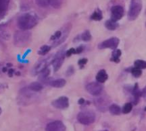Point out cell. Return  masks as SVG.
<instances>
[{
  "instance_id": "cell-1",
  "label": "cell",
  "mask_w": 146,
  "mask_h": 131,
  "mask_svg": "<svg viewBox=\"0 0 146 131\" xmlns=\"http://www.w3.org/2000/svg\"><path fill=\"white\" fill-rule=\"evenodd\" d=\"M37 24V19L31 14H25L18 18L17 25L22 30H30Z\"/></svg>"
},
{
  "instance_id": "cell-2",
  "label": "cell",
  "mask_w": 146,
  "mask_h": 131,
  "mask_svg": "<svg viewBox=\"0 0 146 131\" xmlns=\"http://www.w3.org/2000/svg\"><path fill=\"white\" fill-rule=\"evenodd\" d=\"M142 7H143V3L141 0H131L129 12H128V19L130 21L136 20L141 13Z\"/></svg>"
},
{
  "instance_id": "cell-3",
  "label": "cell",
  "mask_w": 146,
  "mask_h": 131,
  "mask_svg": "<svg viewBox=\"0 0 146 131\" xmlns=\"http://www.w3.org/2000/svg\"><path fill=\"white\" fill-rule=\"evenodd\" d=\"M31 38V34L27 30H19L14 34V45L19 47H23L28 45Z\"/></svg>"
},
{
  "instance_id": "cell-4",
  "label": "cell",
  "mask_w": 146,
  "mask_h": 131,
  "mask_svg": "<svg viewBox=\"0 0 146 131\" xmlns=\"http://www.w3.org/2000/svg\"><path fill=\"white\" fill-rule=\"evenodd\" d=\"M77 120L84 125H89L96 121V115L91 110H83L78 114Z\"/></svg>"
},
{
  "instance_id": "cell-5",
  "label": "cell",
  "mask_w": 146,
  "mask_h": 131,
  "mask_svg": "<svg viewBox=\"0 0 146 131\" xmlns=\"http://www.w3.org/2000/svg\"><path fill=\"white\" fill-rule=\"evenodd\" d=\"M55 55L49 56L47 58L41 60L38 62L35 65L33 69V73L34 75H37L41 73L42 71L46 69L47 68H48V66L51 64H52L53 61H54Z\"/></svg>"
},
{
  "instance_id": "cell-6",
  "label": "cell",
  "mask_w": 146,
  "mask_h": 131,
  "mask_svg": "<svg viewBox=\"0 0 146 131\" xmlns=\"http://www.w3.org/2000/svg\"><path fill=\"white\" fill-rule=\"evenodd\" d=\"M120 40L117 37H112L110 39L106 40V41H103L98 45V48L100 49L104 48H111L114 50L117 48L119 44Z\"/></svg>"
},
{
  "instance_id": "cell-7",
  "label": "cell",
  "mask_w": 146,
  "mask_h": 131,
  "mask_svg": "<svg viewBox=\"0 0 146 131\" xmlns=\"http://www.w3.org/2000/svg\"><path fill=\"white\" fill-rule=\"evenodd\" d=\"M66 56V52L64 49L60 50L57 54H55V57L53 61V67H54V71H57L59 70V69L62 65L64 61V58Z\"/></svg>"
},
{
  "instance_id": "cell-8",
  "label": "cell",
  "mask_w": 146,
  "mask_h": 131,
  "mask_svg": "<svg viewBox=\"0 0 146 131\" xmlns=\"http://www.w3.org/2000/svg\"><path fill=\"white\" fill-rule=\"evenodd\" d=\"M86 90L91 95L98 96L102 94L103 87L99 82H91L87 85Z\"/></svg>"
},
{
  "instance_id": "cell-9",
  "label": "cell",
  "mask_w": 146,
  "mask_h": 131,
  "mask_svg": "<svg viewBox=\"0 0 146 131\" xmlns=\"http://www.w3.org/2000/svg\"><path fill=\"white\" fill-rule=\"evenodd\" d=\"M125 14V10L123 6L117 5L111 8V20L117 22L122 19Z\"/></svg>"
},
{
  "instance_id": "cell-10",
  "label": "cell",
  "mask_w": 146,
  "mask_h": 131,
  "mask_svg": "<svg viewBox=\"0 0 146 131\" xmlns=\"http://www.w3.org/2000/svg\"><path fill=\"white\" fill-rule=\"evenodd\" d=\"M52 104L54 108L60 110H64L69 106L68 98L66 96H62L53 101Z\"/></svg>"
},
{
  "instance_id": "cell-11",
  "label": "cell",
  "mask_w": 146,
  "mask_h": 131,
  "mask_svg": "<svg viewBox=\"0 0 146 131\" xmlns=\"http://www.w3.org/2000/svg\"><path fill=\"white\" fill-rule=\"evenodd\" d=\"M46 131H66V126L62 122L56 121L47 124Z\"/></svg>"
},
{
  "instance_id": "cell-12",
  "label": "cell",
  "mask_w": 146,
  "mask_h": 131,
  "mask_svg": "<svg viewBox=\"0 0 146 131\" xmlns=\"http://www.w3.org/2000/svg\"><path fill=\"white\" fill-rule=\"evenodd\" d=\"M109 102L110 101L108 100L104 97H100L95 100L96 106L98 108V110L102 112H105L108 108L109 109Z\"/></svg>"
},
{
  "instance_id": "cell-13",
  "label": "cell",
  "mask_w": 146,
  "mask_h": 131,
  "mask_svg": "<svg viewBox=\"0 0 146 131\" xmlns=\"http://www.w3.org/2000/svg\"><path fill=\"white\" fill-rule=\"evenodd\" d=\"M131 93H132V95L133 96V103L137 105L139 101L140 97H141V91L139 88L138 83L135 84L134 87L132 89V91H131Z\"/></svg>"
},
{
  "instance_id": "cell-14",
  "label": "cell",
  "mask_w": 146,
  "mask_h": 131,
  "mask_svg": "<svg viewBox=\"0 0 146 131\" xmlns=\"http://www.w3.org/2000/svg\"><path fill=\"white\" fill-rule=\"evenodd\" d=\"M108 75L106 71L104 69L100 70L96 75L97 81L100 83H104L108 79Z\"/></svg>"
},
{
  "instance_id": "cell-15",
  "label": "cell",
  "mask_w": 146,
  "mask_h": 131,
  "mask_svg": "<svg viewBox=\"0 0 146 131\" xmlns=\"http://www.w3.org/2000/svg\"><path fill=\"white\" fill-rule=\"evenodd\" d=\"M10 0H0V16H2L8 10Z\"/></svg>"
},
{
  "instance_id": "cell-16",
  "label": "cell",
  "mask_w": 146,
  "mask_h": 131,
  "mask_svg": "<svg viewBox=\"0 0 146 131\" xmlns=\"http://www.w3.org/2000/svg\"><path fill=\"white\" fill-rule=\"evenodd\" d=\"M122 52L120 49H114V51L112 52V57H111L110 61L114 63H119L120 61V57L121 56Z\"/></svg>"
},
{
  "instance_id": "cell-17",
  "label": "cell",
  "mask_w": 146,
  "mask_h": 131,
  "mask_svg": "<svg viewBox=\"0 0 146 131\" xmlns=\"http://www.w3.org/2000/svg\"><path fill=\"white\" fill-rule=\"evenodd\" d=\"M66 85V80L64 79H58L51 81V86L56 87V88H61Z\"/></svg>"
},
{
  "instance_id": "cell-18",
  "label": "cell",
  "mask_w": 146,
  "mask_h": 131,
  "mask_svg": "<svg viewBox=\"0 0 146 131\" xmlns=\"http://www.w3.org/2000/svg\"><path fill=\"white\" fill-rule=\"evenodd\" d=\"M103 18V15H102V10L99 8H97L94 11V13L91 16V19L95 21H100Z\"/></svg>"
},
{
  "instance_id": "cell-19",
  "label": "cell",
  "mask_w": 146,
  "mask_h": 131,
  "mask_svg": "<svg viewBox=\"0 0 146 131\" xmlns=\"http://www.w3.org/2000/svg\"><path fill=\"white\" fill-rule=\"evenodd\" d=\"M105 26L109 30H115L118 27V24L117 22L112 20H109L105 22Z\"/></svg>"
},
{
  "instance_id": "cell-20",
  "label": "cell",
  "mask_w": 146,
  "mask_h": 131,
  "mask_svg": "<svg viewBox=\"0 0 146 131\" xmlns=\"http://www.w3.org/2000/svg\"><path fill=\"white\" fill-rule=\"evenodd\" d=\"M109 111L113 115H119L121 113V108L119 105L113 103L109 106Z\"/></svg>"
},
{
  "instance_id": "cell-21",
  "label": "cell",
  "mask_w": 146,
  "mask_h": 131,
  "mask_svg": "<svg viewBox=\"0 0 146 131\" xmlns=\"http://www.w3.org/2000/svg\"><path fill=\"white\" fill-rule=\"evenodd\" d=\"M29 89L33 92H40L43 89V85L39 82H33L29 85Z\"/></svg>"
},
{
  "instance_id": "cell-22",
  "label": "cell",
  "mask_w": 146,
  "mask_h": 131,
  "mask_svg": "<svg viewBox=\"0 0 146 131\" xmlns=\"http://www.w3.org/2000/svg\"><path fill=\"white\" fill-rule=\"evenodd\" d=\"M47 2L54 8L59 9L62 4V0H47Z\"/></svg>"
},
{
  "instance_id": "cell-23",
  "label": "cell",
  "mask_w": 146,
  "mask_h": 131,
  "mask_svg": "<svg viewBox=\"0 0 146 131\" xmlns=\"http://www.w3.org/2000/svg\"><path fill=\"white\" fill-rule=\"evenodd\" d=\"M134 66L140 69H146V61L141 59L136 60L134 62Z\"/></svg>"
},
{
  "instance_id": "cell-24",
  "label": "cell",
  "mask_w": 146,
  "mask_h": 131,
  "mask_svg": "<svg viewBox=\"0 0 146 131\" xmlns=\"http://www.w3.org/2000/svg\"><path fill=\"white\" fill-rule=\"evenodd\" d=\"M51 47L48 45H44V46L41 47L40 49L38 51V54H40V55H45L46 54L47 52L50 50Z\"/></svg>"
},
{
  "instance_id": "cell-25",
  "label": "cell",
  "mask_w": 146,
  "mask_h": 131,
  "mask_svg": "<svg viewBox=\"0 0 146 131\" xmlns=\"http://www.w3.org/2000/svg\"><path fill=\"white\" fill-rule=\"evenodd\" d=\"M133 109V105L131 103H127L124 105L123 109H122V112L123 114H129V112H131Z\"/></svg>"
},
{
  "instance_id": "cell-26",
  "label": "cell",
  "mask_w": 146,
  "mask_h": 131,
  "mask_svg": "<svg viewBox=\"0 0 146 131\" xmlns=\"http://www.w3.org/2000/svg\"><path fill=\"white\" fill-rule=\"evenodd\" d=\"M40 74L41 75H40L39 79L41 80V81H45V80H46L47 79L49 75L50 74V69L47 68L46 69L43 71H42Z\"/></svg>"
},
{
  "instance_id": "cell-27",
  "label": "cell",
  "mask_w": 146,
  "mask_h": 131,
  "mask_svg": "<svg viewBox=\"0 0 146 131\" xmlns=\"http://www.w3.org/2000/svg\"><path fill=\"white\" fill-rule=\"evenodd\" d=\"M131 73L134 77H139L140 76L142 75V71H141V69H138L137 68V67H133L131 69Z\"/></svg>"
},
{
  "instance_id": "cell-28",
  "label": "cell",
  "mask_w": 146,
  "mask_h": 131,
  "mask_svg": "<svg viewBox=\"0 0 146 131\" xmlns=\"http://www.w3.org/2000/svg\"><path fill=\"white\" fill-rule=\"evenodd\" d=\"M81 39L83 40V41L87 42L89 41L91 39V35L90 32L89 30H86L81 35Z\"/></svg>"
},
{
  "instance_id": "cell-29",
  "label": "cell",
  "mask_w": 146,
  "mask_h": 131,
  "mask_svg": "<svg viewBox=\"0 0 146 131\" xmlns=\"http://www.w3.org/2000/svg\"><path fill=\"white\" fill-rule=\"evenodd\" d=\"M3 28H0V36L1 38L5 40H8L9 38H10V34L7 32L6 30H5Z\"/></svg>"
},
{
  "instance_id": "cell-30",
  "label": "cell",
  "mask_w": 146,
  "mask_h": 131,
  "mask_svg": "<svg viewBox=\"0 0 146 131\" xmlns=\"http://www.w3.org/2000/svg\"><path fill=\"white\" fill-rule=\"evenodd\" d=\"M62 35V32H61V31H57V32H55V34L53 35L52 37H51V40L52 41H58V40H59L60 38H61Z\"/></svg>"
},
{
  "instance_id": "cell-31",
  "label": "cell",
  "mask_w": 146,
  "mask_h": 131,
  "mask_svg": "<svg viewBox=\"0 0 146 131\" xmlns=\"http://www.w3.org/2000/svg\"><path fill=\"white\" fill-rule=\"evenodd\" d=\"M35 1L36 4L41 8H45L49 5L47 0H35Z\"/></svg>"
},
{
  "instance_id": "cell-32",
  "label": "cell",
  "mask_w": 146,
  "mask_h": 131,
  "mask_svg": "<svg viewBox=\"0 0 146 131\" xmlns=\"http://www.w3.org/2000/svg\"><path fill=\"white\" fill-rule=\"evenodd\" d=\"M73 54H76V49L74 48H71L66 52V57H70Z\"/></svg>"
},
{
  "instance_id": "cell-33",
  "label": "cell",
  "mask_w": 146,
  "mask_h": 131,
  "mask_svg": "<svg viewBox=\"0 0 146 131\" xmlns=\"http://www.w3.org/2000/svg\"><path fill=\"white\" fill-rule=\"evenodd\" d=\"M87 61H88V60L85 59V58H84V59H81L78 61V64L80 66H83V65H85L87 63Z\"/></svg>"
},
{
  "instance_id": "cell-34",
  "label": "cell",
  "mask_w": 146,
  "mask_h": 131,
  "mask_svg": "<svg viewBox=\"0 0 146 131\" xmlns=\"http://www.w3.org/2000/svg\"><path fill=\"white\" fill-rule=\"evenodd\" d=\"M74 68H73L72 67H70L68 68V71H67L66 72V75L67 76H70L71 75L73 74V73H74Z\"/></svg>"
},
{
  "instance_id": "cell-35",
  "label": "cell",
  "mask_w": 146,
  "mask_h": 131,
  "mask_svg": "<svg viewBox=\"0 0 146 131\" xmlns=\"http://www.w3.org/2000/svg\"><path fill=\"white\" fill-rule=\"evenodd\" d=\"M141 97H143L146 100V86L141 91Z\"/></svg>"
},
{
  "instance_id": "cell-36",
  "label": "cell",
  "mask_w": 146,
  "mask_h": 131,
  "mask_svg": "<svg viewBox=\"0 0 146 131\" xmlns=\"http://www.w3.org/2000/svg\"><path fill=\"white\" fill-rule=\"evenodd\" d=\"M83 47L81 46V47H78V48H76V54H80L81 52H83Z\"/></svg>"
},
{
  "instance_id": "cell-37",
  "label": "cell",
  "mask_w": 146,
  "mask_h": 131,
  "mask_svg": "<svg viewBox=\"0 0 146 131\" xmlns=\"http://www.w3.org/2000/svg\"><path fill=\"white\" fill-rule=\"evenodd\" d=\"M85 101L83 98H80V100L78 102V104H81V105H83V103H85Z\"/></svg>"
},
{
  "instance_id": "cell-38",
  "label": "cell",
  "mask_w": 146,
  "mask_h": 131,
  "mask_svg": "<svg viewBox=\"0 0 146 131\" xmlns=\"http://www.w3.org/2000/svg\"><path fill=\"white\" fill-rule=\"evenodd\" d=\"M14 69H11L8 71V75L10 77H12V75H13V73H14Z\"/></svg>"
},
{
  "instance_id": "cell-39",
  "label": "cell",
  "mask_w": 146,
  "mask_h": 131,
  "mask_svg": "<svg viewBox=\"0 0 146 131\" xmlns=\"http://www.w3.org/2000/svg\"><path fill=\"white\" fill-rule=\"evenodd\" d=\"M7 71V69L6 68H3V72H5Z\"/></svg>"
},
{
  "instance_id": "cell-40",
  "label": "cell",
  "mask_w": 146,
  "mask_h": 131,
  "mask_svg": "<svg viewBox=\"0 0 146 131\" xmlns=\"http://www.w3.org/2000/svg\"><path fill=\"white\" fill-rule=\"evenodd\" d=\"M1 112H2V111H1V107H0V114H1Z\"/></svg>"
},
{
  "instance_id": "cell-41",
  "label": "cell",
  "mask_w": 146,
  "mask_h": 131,
  "mask_svg": "<svg viewBox=\"0 0 146 131\" xmlns=\"http://www.w3.org/2000/svg\"><path fill=\"white\" fill-rule=\"evenodd\" d=\"M102 131H108V130H102Z\"/></svg>"
},
{
  "instance_id": "cell-42",
  "label": "cell",
  "mask_w": 146,
  "mask_h": 131,
  "mask_svg": "<svg viewBox=\"0 0 146 131\" xmlns=\"http://www.w3.org/2000/svg\"><path fill=\"white\" fill-rule=\"evenodd\" d=\"M145 110L146 111V107H145Z\"/></svg>"
},
{
  "instance_id": "cell-43",
  "label": "cell",
  "mask_w": 146,
  "mask_h": 131,
  "mask_svg": "<svg viewBox=\"0 0 146 131\" xmlns=\"http://www.w3.org/2000/svg\"><path fill=\"white\" fill-rule=\"evenodd\" d=\"M145 26H146V22H145Z\"/></svg>"
},
{
  "instance_id": "cell-44",
  "label": "cell",
  "mask_w": 146,
  "mask_h": 131,
  "mask_svg": "<svg viewBox=\"0 0 146 131\" xmlns=\"http://www.w3.org/2000/svg\"><path fill=\"white\" fill-rule=\"evenodd\" d=\"M145 14H146V10H145Z\"/></svg>"
}]
</instances>
